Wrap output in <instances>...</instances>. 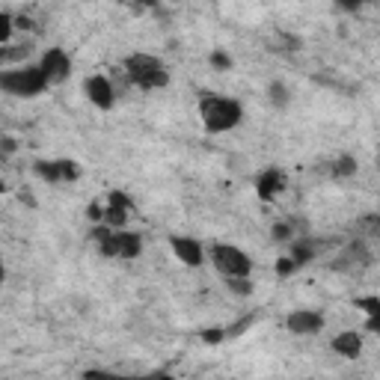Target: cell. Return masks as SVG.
I'll list each match as a JSON object with an SVG mask.
<instances>
[{
	"mask_svg": "<svg viewBox=\"0 0 380 380\" xmlns=\"http://www.w3.org/2000/svg\"><path fill=\"white\" fill-rule=\"evenodd\" d=\"M128 217H131V200L122 193V190H113L104 202V226L110 229H125L128 226Z\"/></svg>",
	"mask_w": 380,
	"mask_h": 380,
	"instance_id": "30bf717a",
	"label": "cell"
},
{
	"mask_svg": "<svg viewBox=\"0 0 380 380\" xmlns=\"http://www.w3.org/2000/svg\"><path fill=\"white\" fill-rule=\"evenodd\" d=\"M369 264H371L369 246L362 244V241H351V244L339 253V259L333 261V268L342 271V273H357V271H366Z\"/></svg>",
	"mask_w": 380,
	"mask_h": 380,
	"instance_id": "9c48e42d",
	"label": "cell"
},
{
	"mask_svg": "<svg viewBox=\"0 0 380 380\" xmlns=\"http://www.w3.org/2000/svg\"><path fill=\"white\" fill-rule=\"evenodd\" d=\"M300 48H303V42L297 39V36H291V33H279V48H276V51L294 54V51H300Z\"/></svg>",
	"mask_w": 380,
	"mask_h": 380,
	"instance_id": "7402d4cb",
	"label": "cell"
},
{
	"mask_svg": "<svg viewBox=\"0 0 380 380\" xmlns=\"http://www.w3.org/2000/svg\"><path fill=\"white\" fill-rule=\"evenodd\" d=\"M122 69H125V77H128L137 89H143V92L163 89V87L170 84V69H167V63H163L161 57H155V54H146V51L128 54L125 63H122Z\"/></svg>",
	"mask_w": 380,
	"mask_h": 380,
	"instance_id": "7a4b0ae2",
	"label": "cell"
},
{
	"mask_svg": "<svg viewBox=\"0 0 380 380\" xmlns=\"http://www.w3.org/2000/svg\"><path fill=\"white\" fill-rule=\"evenodd\" d=\"M357 170H359V163H357V158L354 155H336L333 158V163H330V175L333 178H351V175H357Z\"/></svg>",
	"mask_w": 380,
	"mask_h": 380,
	"instance_id": "4fadbf2b",
	"label": "cell"
},
{
	"mask_svg": "<svg viewBox=\"0 0 380 380\" xmlns=\"http://www.w3.org/2000/svg\"><path fill=\"white\" fill-rule=\"evenodd\" d=\"M15 152V140L12 137H4V155H12Z\"/></svg>",
	"mask_w": 380,
	"mask_h": 380,
	"instance_id": "484cf974",
	"label": "cell"
},
{
	"mask_svg": "<svg viewBox=\"0 0 380 380\" xmlns=\"http://www.w3.org/2000/svg\"><path fill=\"white\" fill-rule=\"evenodd\" d=\"M39 69L45 72V77H48V84H63L65 77L72 75V57L63 51V48H48V51L42 54V60H39Z\"/></svg>",
	"mask_w": 380,
	"mask_h": 380,
	"instance_id": "52a82bcc",
	"label": "cell"
},
{
	"mask_svg": "<svg viewBox=\"0 0 380 380\" xmlns=\"http://www.w3.org/2000/svg\"><path fill=\"white\" fill-rule=\"evenodd\" d=\"M327 318L318 309H291L286 315V330L291 336H318Z\"/></svg>",
	"mask_w": 380,
	"mask_h": 380,
	"instance_id": "5b68a950",
	"label": "cell"
},
{
	"mask_svg": "<svg viewBox=\"0 0 380 380\" xmlns=\"http://www.w3.org/2000/svg\"><path fill=\"white\" fill-rule=\"evenodd\" d=\"M268 102L279 110H286L291 104V87L286 84V80H271L268 84Z\"/></svg>",
	"mask_w": 380,
	"mask_h": 380,
	"instance_id": "9a60e30c",
	"label": "cell"
},
{
	"mask_svg": "<svg viewBox=\"0 0 380 380\" xmlns=\"http://www.w3.org/2000/svg\"><path fill=\"white\" fill-rule=\"evenodd\" d=\"M87 217H89L95 226H98V223H104V202H89Z\"/></svg>",
	"mask_w": 380,
	"mask_h": 380,
	"instance_id": "d4e9b609",
	"label": "cell"
},
{
	"mask_svg": "<svg viewBox=\"0 0 380 380\" xmlns=\"http://www.w3.org/2000/svg\"><path fill=\"white\" fill-rule=\"evenodd\" d=\"M226 286H229V291H232V294H241V297H250L256 291L250 276H244V279H226Z\"/></svg>",
	"mask_w": 380,
	"mask_h": 380,
	"instance_id": "ffe728a7",
	"label": "cell"
},
{
	"mask_svg": "<svg viewBox=\"0 0 380 380\" xmlns=\"http://www.w3.org/2000/svg\"><path fill=\"white\" fill-rule=\"evenodd\" d=\"M48 87V77L45 72L36 65H15V69H6L4 75H0V89H4L6 95H15V98H36L42 95Z\"/></svg>",
	"mask_w": 380,
	"mask_h": 380,
	"instance_id": "3957f363",
	"label": "cell"
},
{
	"mask_svg": "<svg viewBox=\"0 0 380 380\" xmlns=\"http://www.w3.org/2000/svg\"><path fill=\"white\" fill-rule=\"evenodd\" d=\"M84 95L87 102L98 110H113L116 107V89H113L107 75H89L84 80Z\"/></svg>",
	"mask_w": 380,
	"mask_h": 380,
	"instance_id": "8992f818",
	"label": "cell"
},
{
	"mask_svg": "<svg viewBox=\"0 0 380 380\" xmlns=\"http://www.w3.org/2000/svg\"><path fill=\"white\" fill-rule=\"evenodd\" d=\"M366 330L374 333V336H380V321H366Z\"/></svg>",
	"mask_w": 380,
	"mask_h": 380,
	"instance_id": "83f0119b",
	"label": "cell"
},
{
	"mask_svg": "<svg viewBox=\"0 0 380 380\" xmlns=\"http://www.w3.org/2000/svg\"><path fill=\"white\" fill-rule=\"evenodd\" d=\"M211 264L223 273V279H244L253 273V259L235 244H211L208 246Z\"/></svg>",
	"mask_w": 380,
	"mask_h": 380,
	"instance_id": "277c9868",
	"label": "cell"
},
{
	"mask_svg": "<svg viewBox=\"0 0 380 380\" xmlns=\"http://www.w3.org/2000/svg\"><path fill=\"white\" fill-rule=\"evenodd\" d=\"M286 185H288L286 173L279 170V167H271V170H264V173L256 178V193L261 196L264 202H271V200H276V196L286 190Z\"/></svg>",
	"mask_w": 380,
	"mask_h": 380,
	"instance_id": "8fae6325",
	"label": "cell"
},
{
	"mask_svg": "<svg viewBox=\"0 0 380 380\" xmlns=\"http://www.w3.org/2000/svg\"><path fill=\"white\" fill-rule=\"evenodd\" d=\"M170 250H173V256L181 264H185V268H202V264H205V246L196 241V238L173 235L170 238Z\"/></svg>",
	"mask_w": 380,
	"mask_h": 380,
	"instance_id": "ba28073f",
	"label": "cell"
},
{
	"mask_svg": "<svg viewBox=\"0 0 380 380\" xmlns=\"http://www.w3.org/2000/svg\"><path fill=\"white\" fill-rule=\"evenodd\" d=\"M33 173H36L48 185H63V167L60 161H36L33 163Z\"/></svg>",
	"mask_w": 380,
	"mask_h": 380,
	"instance_id": "5bb4252c",
	"label": "cell"
},
{
	"mask_svg": "<svg viewBox=\"0 0 380 380\" xmlns=\"http://www.w3.org/2000/svg\"><path fill=\"white\" fill-rule=\"evenodd\" d=\"M288 256H291V259H294V261L303 268L306 261H312V259H315V250H312V244H309V241H291V250H288Z\"/></svg>",
	"mask_w": 380,
	"mask_h": 380,
	"instance_id": "e0dca14e",
	"label": "cell"
},
{
	"mask_svg": "<svg viewBox=\"0 0 380 380\" xmlns=\"http://www.w3.org/2000/svg\"><path fill=\"white\" fill-rule=\"evenodd\" d=\"M208 63H211L217 72H229V69H232V57H229L226 51H220V48H217V51H211Z\"/></svg>",
	"mask_w": 380,
	"mask_h": 380,
	"instance_id": "44dd1931",
	"label": "cell"
},
{
	"mask_svg": "<svg viewBox=\"0 0 380 380\" xmlns=\"http://www.w3.org/2000/svg\"><path fill=\"white\" fill-rule=\"evenodd\" d=\"M333 351L344 359H357L362 354V333H357V330H342L339 336H333Z\"/></svg>",
	"mask_w": 380,
	"mask_h": 380,
	"instance_id": "7c38bea8",
	"label": "cell"
},
{
	"mask_svg": "<svg viewBox=\"0 0 380 380\" xmlns=\"http://www.w3.org/2000/svg\"><path fill=\"white\" fill-rule=\"evenodd\" d=\"M354 306L366 312V321H380V297H377V294L357 297V300H354Z\"/></svg>",
	"mask_w": 380,
	"mask_h": 380,
	"instance_id": "2e32d148",
	"label": "cell"
},
{
	"mask_svg": "<svg viewBox=\"0 0 380 380\" xmlns=\"http://www.w3.org/2000/svg\"><path fill=\"white\" fill-rule=\"evenodd\" d=\"M200 119H202L205 131H211V134H226V131L241 125L244 104L238 102V98L208 92V95L200 98Z\"/></svg>",
	"mask_w": 380,
	"mask_h": 380,
	"instance_id": "6da1fadb",
	"label": "cell"
},
{
	"mask_svg": "<svg viewBox=\"0 0 380 380\" xmlns=\"http://www.w3.org/2000/svg\"><path fill=\"white\" fill-rule=\"evenodd\" d=\"M273 271H276V276H279V279H286V276H294L297 271H300V264H297L291 256H279Z\"/></svg>",
	"mask_w": 380,
	"mask_h": 380,
	"instance_id": "d6986e66",
	"label": "cell"
},
{
	"mask_svg": "<svg viewBox=\"0 0 380 380\" xmlns=\"http://www.w3.org/2000/svg\"><path fill=\"white\" fill-rule=\"evenodd\" d=\"M15 27H18V24H15L12 12H9V9H0V45H4V48H9L12 30H15Z\"/></svg>",
	"mask_w": 380,
	"mask_h": 380,
	"instance_id": "ac0fdd59",
	"label": "cell"
},
{
	"mask_svg": "<svg viewBox=\"0 0 380 380\" xmlns=\"http://www.w3.org/2000/svg\"><path fill=\"white\" fill-rule=\"evenodd\" d=\"M271 235H273V241H294V229H291V223H273V229H271Z\"/></svg>",
	"mask_w": 380,
	"mask_h": 380,
	"instance_id": "603a6c76",
	"label": "cell"
},
{
	"mask_svg": "<svg viewBox=\"0 0 380 380\" xmlns=\"http://www.w3.org/2000/svg\"><path fill=\"white\" fill-rule=\"evenodd\" d=\"M119 380H173L167 374H155V377H119Z\"/></svg>",
	"mask_w": 380,
	"mask_h": 380,
	"instance_id": "4316f807",
	"label": "cell"
},
{
	"mask_svg": "<svg viewBox=\"0 0 380 380\" xmlns=\"http://www.w3.org/2000/svg\"><path fill=\"white\" fill-rule=\"evenodd\" d=\"M226 336H229V333H226L223 327H208V330H202V342H205V344H220Z\"/></svg>",
	"mask_w": 380,
	"mask_h": 380,
	"instance_id": "cb8c5ba5",
	"label": "cell"
}]
</instances>
